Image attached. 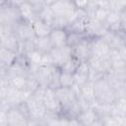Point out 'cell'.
Segmentation results:
<instances>
[{
    "label": "cell",
    "mask_w": 126,
    "mask_h": 126,
    "mask_svg": "<svg viewBox=\"0 0 126 126\" xmlns=\"http://www.w3.org/2000/svg\"><path fill=\"white\" fill-rule=\"evenodd\" d=\"M22 21L18 1H0V26L8 27L14 31L15 27Z\"/></svg>",
    "instance_id": "obj_1"
},
{
    "label": "cell",
    "mask_w": 126,
    "mask_h": 126,
    "mask_svg": "<svg viewBox=\"0 0 126 126\" xmlns=\"http://www.w3.org/2000/svg\"><path fill=\"white\" fill-rule=\"evenodd\" d=\"M45 89L39 87L33 94H30L25 100L30 119H44L47 111L43 103V94Z\"/></svg>",
    "instance_id": "obj_2"
},
{
    "label": "cell",
    "mask_w": 126,
    "mask_h": 126,
    "mask_svg": "<svg viewBox=\"0 0 126 126\" xmlns=\"http://www.w3.org/2000/svg\"><path fill=\"white\" fill-rule=\"evenodd\" d=\"M30 116L25 102L11 107L7 112H1V123L7 126H27Z\"/></svg>",
    "instance_id": "obj_3"
},
{
    "label": "cell",
    "mask_w": 126,
    "mask_h": 126,
    "mask_svg": "<svg viewBox=\"0 0 126 126\" xmlns=\"http://www.w3.org/2000/svg\"><path fill=\"white\" fill-rule=\"evenodd\" d=\"M94 92V102L99 104L111 105L115 99V92L107 83L105 77L99 79L98 81L93 83Z\"/></svg>",
    "instance_id": "obj_4"
},
{
    "label": "cell",
    "mask_w": 126,
    "mask_h": 126,
    "mask_svg": "<svg viewBox=\"0 0 126 126\" xmlns=\"http://www.w3.org/2000/svg\"><path fill=\"white\" fill-rule=\"evenodd\" d=\"M49 7L54 13L55 17L67 18L70 21L74 18L76 14V8L73 1L59 0V1H49Z\"/></svg>",
    "instance_id": "obj_5"
},
{
    "label": "cell",
    "mask_w": 126,
    "mask_h": 126,
    "mask_svg": "<svg viewBox=\"0 0 126 126\" xmlns=\"http://www.w3.org/2000/svg\"><path fill=\"white\" fill-rule=\"evenodd\" d=\"M20 45L21 43L17 38L14 31L8 27L0 26V46L19 53Z\"/></svg>",
    "instance_id": "obj_6"
},
{
    "label": "cell",
    "mask_w": 126,
    "mask_h": 126,
    "mask_svg": "<svg viewBox=\"0 0 126 126\" xmlns=\"http://www.w3.org/2000/svg\"><path fill=\"white\" fill-rule=\"evenodd\" d=\"M43 103L46 108L47 113L54 114V115H60L62 112V106L56 96L55 90L51 88L45 89L44 94H43Z\"/></svg>",
    "instance_id": "obj_7"
},
{
    "label": "cell",
    "mask_w": 126,
    "mask_h": 126,
    "mask_svg": "<svg viewBox=\"0 0 126 126\" xmlns=\"http://www.w3.org/2000/svg\"><path fill=\"white\" fill-rule=\"evenodd\" d=\"M56 96L62 106V110L69 107L72 103H74L77 99V89L73 88H63L59 87L55 89Z\"/></svg>",
    "instance_id": "obj_8"
},
{
    "label": "cell",
    "mask_w": 126,
    "mask_h": 126,
    "mask_svg": "<svg viewBox=\"0 0 126 126\" xmlns=\"http://www.w3.org/2000/svg\"><path fill=\"white\" fill-rule=\"evenodd\" d=\"M90 49L92 54L91 56L98 58H109V55L111 53V48L101 37L91 38Z\"/></svg>",
    "instance_id": "obj_9"
},
{
    "label": "cell",
    "mask_w": 126,
    "mask_h": 126,
    "mask_svg": "<svg viewBox=\"0 0 126 126\" xmlns=\"http://www.w3.org/2000/svg\"><path fill=\"white\" fill-rule=\"evenodd\" d=\"M54 70H55V67H48V66L41 65L37 68V70L34 72L32 76L35 78L39 87L43 89H47V88H50L51 86Z\"/></svg>",
    "instance_id": "obj_10"
},
{
    "label": "cell",
    "mask_w": 126,
    "mask_h": 126,
    "mask_svg": "<svg viewBox=\"0 0 126 126\" xmlns=\"http://www.w3.org/2000/svg\"><path fill=\"white\" fill-rule=\"evenodd\" d=\"M49 54H50L53 66L55 68L60 69L64 65V63L72 57V49L67 45L63 47H55V48H52Z\"/></svg>",
    "instance_id": "obj_11"
},
{
    "label": "cell",
    "mask_w": 126,
    "mask_h": 126,
    "mask_svg": "<svg viewBox=\"0 0 126 126\" xmlns=\"http://www.w3.org/2000/svg\"><path fill=\"white\" fill-rule=\"evenodd\" d=\"M108 32V29L106 26L99 22L98 20L89 17L87 20V27H86V33L91 38H96V37H102L106 32Z\"/></svg>",
    "instance_id": "obj_12"
},
{
    "label": "cell",
    "mask_w": 126,
    "mask_h": 126,
    "mask_svg": "<svg viewBox=\"0 0 126 126\" xmlns=\"http://www.w3.org/2000/svg\"><path fill=\"white\" fill-rule=\"evenodd\" d=\"M14 32H15L17 38L19 39L20 43L30 41V40H33L35 38L32 24L29 23V22H26V21L20 22L15 27Z\"/></svg>",
    "instance_id": "obj_13"
},
{
    "label": "cell",
    "mask_w": 126,
    "mask_h": 126,
    "mask_svg": "<svg viewBox=\"0 0 126 126\" xmlns=\"http://www.w3.org/2000/svg\"><path fill=\"white\" fill-rule=\"evenodd\" d=\"M19 56L18 52L0 46V69L7 71L18 61Z\"/></svg>",
    "instance_id": "obj_14"
},
{
    "label": "cell",
    "mask_w": 126,
    "mask_h": 126,
    "mask_svg": "<svg viewBox=\"0 0 126 126\" xmlns=\"http://www.w3.org/2000/svg\"><path fill=\"white\" fill-rule=\"evenodd\" d=\"M90 40L86 39L74 48H72V56L76 58L79 62H88L91 57V49H90Z\"/></svg>",
    "instance_id": "obj_15"
},
{
    "label": "cell",
    "mask_w": 126,
    "mask_h": 126,
    "mask_svg": "<svg viewBox=\"0 0 126 126\" xmlns=\"http://www.w3.org/2000/svg\"><path fill=\"white\" fill-rule=\"evenodd\" d=\"M90 73H91V67L88 62H81L77 71L74 74V80H75V86L80 88L84 85H86L88 82H90Z\"/></svg>",
    "instance_id": "obj_16"
},
{
    "label": "cell",
    "mask_w": 126,
    "mask_h": 126,
    "mask_svg": "<svg viewBox=\"0 0 126 126\" xmlns=\"http://www.w3.org/2000/svg\"><path fill=\"white\" fill-rule=\"evenodd\" d=\"M18 8L23 21L32 24L37 19V16L32 9L31 1H18Z\"/></svg>",
    "instance_id": "obj_17"
},
{
    "label": "cell",
    "mask_w": 126,
    "mask_h": 126,
    "mask_svg": "<svg viewBox=\"0 0 126 126\" xmlns=\"http://www.w3.org/2000/svg\"><path fill=\"white\" fill-rule=\"evenodd\" d=\"M67 30L63 29H53L49 35V39L52 43L53 48L55 47H63L67 45Z\"/></svg>",
    "instance_id": "obj_18"
},
{
    "label": "cell",
    "mask_w": 126,
    "mask_h": 126,
    "mask_svg": "<svg viewBox=\"0 0 126 126\" xmlns=\"http://www.w3.org/2000/svg\"><path fill=\"white\" fill-rule=\"evenodd\" d=\"M32 26L35 37H49L51 32L53 31V27L51 25H48L39 19H36L34 22H32Z\"/></svg>",
    "instance_id": "obj_19"
},
{
    "label": "cell",
    "mask_w": 126,
    "mask_h": 126,
    "mask_svg": "<svg viewBox=\"0 0 126 126\" xmlns=\"http://www.w3.org/2000/svg\"><path fill=\"white\" fill-rule=\"evenodd\" d=\"M98 115L95 112V110L92 107L90 109L84 110L79 116H78V120L81 124V126H91L93 123H94L97 119H98Z\"/></svg>",
    "instance_id": "obj_20"
},
{
    "label": "cell",
    "mask_w": 126,
    "mask_h": 126,
    "mask_svg": "<svg viewBox=\"0 0 126 126\" xmlns=\"http://www.w3.org/2000/svg\"><path fill=\"white\" fill-rule=\"evenodd\" d=\"M104 25L109 31H121L120 27V12L116 11H109L107 18L104 22Z\"/></svg>",
    "instance_id": "obj_21"
},
{
    "label": "cell",
    "mask_w": 126,
    "mask_h": 126,
    "mask_svg": "<svg viewBox=\"0 0 126 126\" xmlns=\"http://www.w3.org/2000/svg\"><path fill=\"white\" fill-rule=\"evenodd\" d=\"M29 78L30 76H15V77H9L8 82L9 85L21 92L27 93L28 84H29ZM28 94V93H27Z\"/></svg>",
    "instance_id": "obj_22"
},
{
    "label": "cell",
    "mask_w": 126,
    "mask_h": 126,
    "mask_svg": "<svg viewBox=\"0 0 126 126\" xmlns=\"http://www.w3.org/2000/svg\"><path fill=\"white\" fill-rule=\"evenodd\" d=\"M111 115L126 118V98L117 97L111 104Z\"/></svg>",
    "instance_id": "obj_23"
},
{
    "label": "cell",
    "mask_w": 126,
    "mask_h": 126,
    "mask_svg": "<svg viewBox=\"0 0 126 126\" xmlns=\"http://www.w3.org/2000/svg\"><path fill=\"white\" fill-rule=\"evenodd\" d=\"M34 48L41 52L42 54H48L52 50L53 46L49 37H35L34 38Z\"/></svg>",
    "instance_id": "obj_24"
},
{
    "label": "cell",
    "mask_w": 126,
    "mask_h": 126,
    "mask_svg": "<svg viewBox=\"0 0 126 126\" xmlns=\"http://www.w3.org/2000/svg\"><path fill=\"white\" fill-rule=\"evenodd\" d=\"M108 59L111 66V71H118L126 67V61L121 57V55L117 50H111V53Z\"/></svg>",
    "instance_id": "obj_25"
},
{
    "label": "cell",
    "mask_w": 126,
    "mask_h": 126,
    "mask_svg": "<svg viewBox=\"0 0 126 126\" xmlns=\"http://www.w3.org/2000/svg\"><path fill=\"white\" fill-rule=\"evenodd\" d=\"M91 38L87 33H78V32H68L67 35V46L70 47L71 49L83 42L86 39Z\"/></svg>",
    "instance_id": "obj_26"
},
{
    "label": "cell",
    "mask_w": 126,
    "mask_h": 126,
    "mask_svg": "<svg viewBox=\"0 0 126 126\" xmlns=\"http://www.w3.org/2000/svg\"><path fill=\"white\" fill-rule=\"evenodd\" d=\"M37 19H39L40 21H42V22H44V23L52 26V24H53V22L55 20V15L52 12L51 8L49 7V1H47L46 5L39 12V14L37 16Z\"/></svg>",
    "instance_id": "obj_27"
},
{
    "label": "cell",
    "mask_w": 126,
    "mask_h": 126,
    "mask_svg": "<svg viewBox=\"0 0 126 126\" xmlns=\"http://www.w3.org/2000/svg\"><path fill=\"white\" fill-rule=\"evenodd\" d=\"M81 62H79L76 58H74L73 56L64 63V65L60 68V71L61 72H64V73H68V74H72L74 75L75 72L77 71L79 65H80Z\"/></svg>",
    "instance_id": "obj_28"
},
{
    "label": "cell",
    "mask_w": 126,
    "mask_h": 126,
    "mask_svg": "<svg viewBox=\"0 0 126 126\" xmlns=\"http://www.w3.org/2000/svg\"><path fill=\"white\" fill-rule=\"evenodd\" d=\"M59 87H63V88H73V87H75L74 75L68 74V73H64V72L60 71Z\"/></svg>",
    "instance_id": "obj_29"
},
{
    "label": "cell",
    "mask_w": 126,
    "mask_h": 126,
    "mask_svg": "<svg viewBox=\"0 0 126 126\" xmlns=\"http://www.w3.org/2000/svg\"><path fill=\"white\" fill-rule=\"evenodd\" d=\"M96 5H97V4H96ZM108 13H109V10H108V9L102 8V7H98V6H97V8H96L95 11L94 12L92 18H94V19H96V20H98L99 22H101V23L104 24V22H105V20H106V18H107Z\"/></svg>",
    "instance_id": "obj_30"
},
{
    "label": "cell",
    "mask_w": 126,
    "mask_h": 126,
    "mask_svg": "<svg viewBox=\"0 0 126 126\" xmlns=\"http://www.w3.org/2000/svg\"><path fill=\"white\" fill-rule=\"evenodd\" d=\"M27 126H46L44 119H30Z\"/></svg>",
    "instance_id": "obj_31"
},
{
    "label": "cell",
    "mask_w": 126,
    "mask_h": 126,
    "mask_svg": "<svg viewBox=\"0 0 126 126\" xmlns=\"http://www.w3.org/2000/svg\"><path fill=\"white\" fill-rule=\"evenodd\" d=\"M113 72L118 76V78L122 82L126 83V67H124V68H122V69H120L118 71H113Z\"/></svg>",
    "instance_id": "obj_32"
},
{
    "label": "cell",
    "mask_w": 126,
    "mask_h": 126,
    "mask_svg": "<svg viewBox=\"0 0 126 126\" xmlns=\"http://www.w3.org/2000/svg\"><path fill=\"white\" fill-rule=\"evenodd\" d=\"M119 52V54L121 55V57L126 61V45H124L123 47H121L119 50H117Z\"/></svg>",
    "instance_id": "obj_33"
},
{
    "label": "cell",
    "mask_w": 126,
    "mask_h": 126,
    "mask_svg": "<svg viewBox=\"0 0 126 126\" xmlns=\"http://www.w3.org/2000/svg\"><path fill=\"white\" fill-rule=\"evenodd\" d=\"M91 126H105V124H104V122L100 119V118H98L94 123H93Z\"/></svg>",
    "instance_id": "obj_34"
}]
</instances>
